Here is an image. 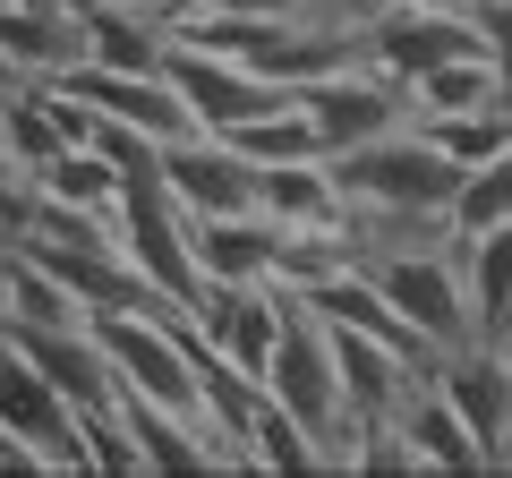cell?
Returning a JSON list of instances; mask_svg holds the SVG:
<instances>
[{
  "mask_svg": "<svg viewBox=\"0 0 512 478\" xmlns=\"http://www.w3.org/2000/svg\"><path fill=\"white\" fill-rule=\"evenodd\" d=\"M461 52H487L478 43V9H461V0H384L359 26V60L402 77V86L427 77L436 60H461Z\"/></svg>",
  "mask_w": 512,
  "mask_h": 478,
  "instance_id": "cell-5",
  "label": "cell"
},
{
  "mask_svg": "<svg viewBox=\"0 0 512 478\" xmlns=\"http://www.w3.org/2000/svg\"><path fill=\"white\" fill-rule=\"evenodd\" d=\"M0 470H26V461H18V444H9V436H0Z\"/></svg>",
  "mask_w": 512,
  "mask_h": 478,
  "instance_id": "cell-27",
  "label": "cell"
},
{
  "mask_svg": "<svg viewBox=\"0 0 512 478\" xmlns=\"http://www.w3.org/2000/svg\"><path fill=\"white\" fill-rule=\"evenodd\" d=\"M163 77H171V94L188 103V120L214 129V137H231V129H248V120H265V111L291 103V86L239 69L231 52H205V43H188V35L163 43Z\"/></svg>",
  "mask_w": 512,
  "mask_h": 478,
  "instance_id": "cell-6",
  "label": "cell"
},
{
  "mask_svg": "<svg viewBox=\"0 0 512 478\" xmlns=\"http://www.w3.org/2000/svg\"><path fill=\"white\" fill-rule=\"evenodd\" d=\"M419 129L436 137V146L453 154L461 171H470V163H487V154H504V146H512V120H504V111H444V120H419Z\"/></svg>",
  "mask_w": 512,
  "mask_h": 478,
  "instance_id": "cell-23",
  "label": "cell"
},
{
  "mask_svg": "<svg viewBox=\"0 0 512 478\" xmlns=\"http://www.w3.org/2000/svg\"><path fill=\"white\" fill-rule=\"evenodd\" d=\"M18 86H35V77H26V69H18V60L0 52V103H9V94H18Z\"/></svg>",
  "mask_w": 512,
  "mask_h": 478,
  "instance_id": "cell-25",
  "label": "cell"
},
{
  "mask_svg": "<svg viewBox=\"0 0 512 478\" xmlns=\"http://www.w3.org/2000/svg\"><path fill=\"white\" fill-rule=\"evenodd\" d=\"M77 35H86L94 69H163L171 18L163 9H137V0H86V9H77ZM86 60H77V69H86Z\"/></svg>",
  "mask_w": 512,
  "mask_h": 478,
  "instance_id": "cell-14",
  "label": "cell"
},
{
  "mask_svg": "<svg viewBox=\"0 0 512 478\" xmlns=\"http://www.w3.org/2000/svg\"><path fill=\"white\" fill-rule=\"evenodd\" d=\"M461 265H470V308H478V333H504L512 316V222H495V231L461 239Z\"/></svg>",
  "mask_w": 512,
  "mask_h": 478,
  "instance_id": "cell-18",
  "label": "cell"
},
{
  "mask_svg": "<svg viewBox=\"0 0 512 478\" xmlns=\"http://www.w3.org/2000/svg\"><path fill=\"white\" fill-rule=\"evenodd\" d=\"M0 342L18 350V359H26V368H35L69 410L120 402V385H111V359H103V342H94V325H0Z\"/></svg>",
  "mask_w": 512,
  "mask_h": 478,
  "instance_id": "cell-9",
  "label": "cell"
},
{
  "mask_svg": "<svg viewBox=\"0 0 512 478\" xmlns=\"http://www.w3.org/2000/svg\"><path fill=\"white\" fill-rule=\"evenodd\" d=\"M188 239H197L205 282H274L291 231L274 214H188Z\"/></svg>",
  "mask_w": 512,
  "mask_h": 478,
  "instance_id": "cell-13",
  "label": "cell"
},
{
  "mask_svg": "<svg viewBox=\"0 0 512 478\" xmlns=\"http://www.w3.org/2000/svg\"><path fill=\"white\" fill-rule=\"evenodd\" d=\"M163 188L188 214H256V163L214 129H188L163 146Z\"/></svg>",
  "mask_w": 512,
  "mask_h": 478,
  "instance_id": "cell-10",
  "label": "cell"
},
{
  "mask_svg": "<svg viewBox=\"0 0 512 478\" xmlns=\"http://www.w3.org/2000/svg\"><path fill=\"white\" fill-rule=\"evenodd\" d=\"M60 86H69L86 111H103V120H128V129L163 137V146L197 129V120H188V103L171 94V77H163V69H94V60H86V69H69Z\"/></svg>",
  "mask_w": 512,
  "mask_h": 478,
  "instance_id": "cell-12",
  "label": "cell"
},
{
  "mask_svg": "<svg viewBox=\"0 0 512 478\" xmlns=\"http://www.w3.org/2000/svg\"><path fill=\"white\" fill-rule=\"evenodd\" d=\"M367 274H376V291L393 299V316H402L436 359L461 350V342H487V333H478V308H470L461 239H410V248H384V257H367Z\"/></svg>",
  "mask_w": 512,
  "mask_h": 478,
  "instance_id": "cell-3",
  "label": "cell"
},
{
  "mask_svg": "<svg viewBox=\"0 0 512 478\" xmlns=\"http://www.w3.org/2000/svg\"><path fill=\"white\" fill-rule=\"evenodd\" d=\"M478 43H487V60L512 86V0H478Z\"/></svg>",
  "mask_w": 512,
  "mask_h": 478,
  "instance_id": "cell-24",
  "label": "cell"
},
{
  "mask_svg": "<svg viewBox=\"0 0 512 478\" xmlns=\"http://www.w3.org/2000/svg\"><path fill=\"white\" fill-rule=\"evenodd\" d=\"M325 171H333V188H342V205H367V214H444L453 188H461V163L419 129V120L367 137V146L325 154Z\"/></svg>",
  "mask_w": 512,
  "mask_h": 478,
  "instance_id": "cell-2",
  "label": "cell"
},
{
  "mask_svg": "<svg viewBox=\"0 0 512 478\" xmlns=\"http://www.w3.org/2000/svg\"><path fill=\"white\" fill-rule=\"evenodd\" d=\"M504 120H512V86H504Z\"/></svg>",
  "mask_w": 512,
  "mask_h": 478,
  "instance_id": "cell-31",
  "label": "cell"
},
{
  "mask_svg": "<svg viewBox=\"0 0 512 478\" xmlns=\"http://www.w3.org/2000/svg\"><path fill=\"white\" fill-rule=\"evenodd\" d=\"M436 393L461 410V427L478 436V453H487V470H495V444L512 436V359L495 342H461V350L436 359Z\"/></svg>",
  "mask_w": 512,
  "mask_h": 478,
  "instance_id": "cell-11",
  "label": "cell"
},
{
  "mask_svg": "<svg viewBox=\"0 0 512 478\" xmlns=\"http://www.w3.org/2000/svg\"><path fill=\"white\" fill-rule=\"evenodd\" d=\"M444 111H504V69L487 52H461L410 77V120H444Z\"/></svg>",
  "mask_w": 512,
  "mask_h": 478,
  "instance_id": "cell-17",
  "label": "cell"
},
{
  "mask_svg": "<svg viewBox=\"0 0 512 478\" xmlns=\"http://www.w3.org/2000/svg\"><path fill=\"white\" fill-rule=\"evenodd\" d=\"M9 257H18V239H9V231H0V282H9Z\"/></svg>",
  "mask_w": 512,
  "mask_h": 478,
  "instance_id": "cell-26",
  "label": "cell"
},
{
  "mask_svg": "<svg viewBox=\"0 0 512 478\" xmlns=\"http://www.w3.org/2000/svg\"><path fill=\"white\" fill-rule=\"evenodd\" d=\"M316 18H325V9H316Z\"/></svg>",
  "mask_w": 512,
  "mask_h": 478,
  "instance_id": "cell-32",
  "label": "cell"
},
{
  "mask_svg": "<svg viewBox=\"0 0 512 478\" xmlns=\"http://www.w3.org/2000/svg\"><path fill=\"white\" fill-rule=\"evenodd\" d=\"M256 214H274L282 231H333L342 188L325 163H256Z\"/></svg>",
  "mask_w": 512,
  "mask_h": 478,
  "instance_id": "cell-16",
  "label": "cell"
},
{
  "mask_svg": "<svg viewBox=\"0 0 512 478\" xmlns=\"http://www.w3.org/2000/svg\"><path fill=\"white\" fill-rule=\"evenodd\" d=\"M111 231H120V257L146 274L154 299H171V308L197 316L205 308V265H197V239H188V205L171 197V188H120L111 197Z\"/></svg>",
  "mask_w": 512,
  "mask_h": 478,
  "instance_id": "cell-4",
  "label": "cell"
},
{
  "mask_svg": "<svg viewBox=\"0 0 512 478\" xmlns=\"http://www.w3.org/2000/svg\"><path fill=\"white\" fill-rule=\"evenodd\" d=\"M282 299H291V291H282ZM265 393H274V402H282V410H291V419L316 436L325 470H350V453H359V427H350V402H342V359H333V325H325V316H308L299 299L282 308L274 359H265Z\"/></svg>",
  "mask_w": 512,
  "mask_h": 478,
  "instance_id": "cell-1",
  "label": "cell"
},
{
  "mask_svg": "<svg viewBox=\"0 0 512 478\" xmlns=\"http://www.w3.org/2000/svg\"><path fill=\"white\" fill-rule=\"evenodd\" d=\"M0 325H86V308L60 291L52 265H35L18 248V257H9V282H0Z\"/></svg>",
  "mask_w": 512,
  "mask_h": 478,
  "instance_id": "cell-19",
  "label": "cell"
},
{
  "mask_svg": "<svg viewBox=\"0 0 512 478\" xmlns=\"http://www.w3.org/2000/svg\"><path fill=\"white\" fill-rule=\"evenodd\" d=\"M137 9H163V18H180V9H188V0H137Z\"/></svg>",
  "mask_w": 512,
  "mask_h": 478,
  "instance_id": "cell-28",
  "label": "cell"
},
{
  "mask_svg": "<svg viewBox=\"0 0 512 478\" xmlns=\"http://www.w3.org/2000/svg\"><path fill=\"white\" fill-rule=\"evenodd\" d=\"M35 9H86V0H35Z\"/></svg>",
  "mask_w": 512,
  "mask_h": 478,
  "instance_id": "cell-30",
  "label": "cell"
},
{
  "mask_svg": "<svg viewBox=\"0 0 512 478\" xmlns=\"http://www.w3.org/2000/svg\"><path fill=\"white\" fill-rule=\"evenodd\" d=\"M231 146L248 154V163H325V137H316V120L299 111V94L282 111H265V120H248V129H231Z\"/></svg>",
  "mask_w": 512,
  "mask_h": 478,
  "instance_id": "cell-21",
  "label": "cell"
},
{
  "mask_svg": "<svg viewBox=\"0 0 512 478\" xmlns=\"http://www.w3.org/2000/svg\"><path fill=\"white\" fill-rule=\"evenodd\" d=\"M393 444H402V470H487L478 436L461 427V410L436 393V376H427V385L410 393V410L393 419Z\"/></svg>",
  "mask_w": 512,
  "mask_h": 478,
  "instance_id": "cell-15",
  "label": "cell"
},
{
  "mask_svg": "<svg viewBox=\"0 0 512 478\" xmlns=\"http://www.w3.org/2000/svg\"><path fill=\"white\" fill-rule=\"evenodd\" d=\"M444 222H453V239H478V231H495V222H512V146L461 171V188H453V205H444Z\"/></svg>",
  "mask_w": 512,
  "mask_h": 478,
  "instance_id": "cell-20",
  "label": "cell"
},
{
  "mask_svg": "<svg viewBox=\"0 0 512 478\" xmlns=\"http://www.w3.org/2000/svg\"><path fill=\"white\" fill-rule=\"evenodd\" d=\"M299 111L316 120L325 154H342V146H367V137L402 129V120H410V86H402V77H384V69H367V60H350V69L299 86Z\"/></svg>",
  "mask_w": 512,
  "mask_h": 478,
  "instance_id": "cell-8",
  "label": "cell"
},
{
  "mask_svg": "<svg viewBox=\"0 0 512 478\" xmlns=\"http://www.w3.org/2000/svg\"><path fill=\"white\" fill-rule=\"evenodd\" d=\"M0 436L18 444L26 470H94L86 461V419L0 342Z\"/></svg>",
  "mask_w": 512,
  "mask_h": 478,
  "instance_id": "cell-7",
  "label": "cell"
},
{
  "mask_svg": "<svg viewBox=\"0 0 512 478\" xmlns=\"http://www.w3.org/2000/svg\"><path fill=\"white\" fill-rule=\"evenodd\" d=\"M35 188L60 197V205H111V197H120V171H111L94 146H60L52 163L35 171Z\"/></svg>",
  "mask_w": 512,
  "mask_h": 478,
  "instance_id": "cell-22",
  "label": "cell"
},
{
  "mask_svg": "<svg viewBox=\"0 0 512 478\" xmlns=\"http://www.w3.org/2000/svg\"><path fill=\"white\" fill-rule=\"evenodd\" d=\"M495 350H504V359H512V316H504V333H495Z\"/></svg>",
  "mask_w": 512,
  "mask_h": 478,
  "instance_id": "cell-29",
  "label": "cell"
}]
</instances>
